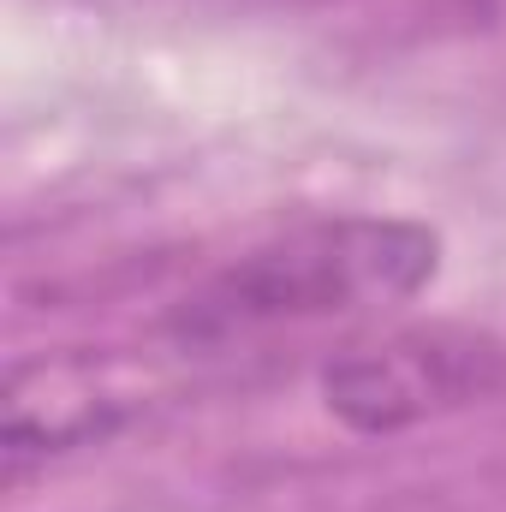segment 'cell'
<instances>
[{
	"label": "cell",
	"instance_id": "7a4b0ae2",
	"mask_svg": "<svg viewBox=\"0 0 506 512\" xmlns=\"http://www.w3.org/2000/svg\"><path fill=\"white\" fill-rule=\"evenodd\" d=\"M495 382H501V352L471 334H393L322 370L328 411H340L364 435H393L435 411L471 405Z\"/></svg>",
	"mask_w": 506,
	"mask_h": 512
},
{
	"label": "cell",
	"instance_id": "6da1fadb",
	"mask_svg": "<svg viewBox=\"0 0 506 512\" xmlns=\"http://www.w3.org/2000/svg\"><path fill=\"white\" fill-rule=\"evenodd\" d=\"M435 274V233L411 221H316L239 256L185 310L191 340H251L268 328L358 316L411 298Z\"/></svg>",
	"mask_w": 506,
	"mask_h": 512
}]
</instances>
